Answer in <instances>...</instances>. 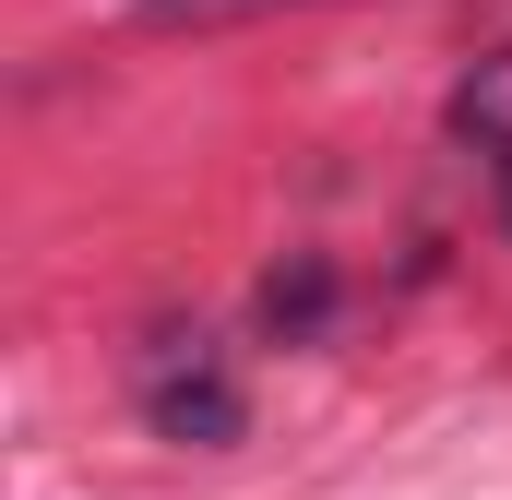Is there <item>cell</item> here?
I'll list each match as a JSON object with an SVG mask.
<instances>
[{
    "label": "cell",
    "mask_w": 512,
    "mask_h": 500,
    "mask_svg": "<svg viewBox=\"0 0 512 500\" xmlns=\"http://www.w3.org/2000/svg\"><path fill=\"white\" fill-rule=\"evenodd\" d=\"M453 143H477V155H512V48H489L465 84H453Z\"/></svg>",
    "instance_id": "7a4b0ae2"
},
{
    "label": "cell",
    "mask_w": 512,
    "mask_h": 500,
    "mask_svg": "<svg viewBox=\"0 0 512 500\" xmlns=\"http://www.w3.org/2000/svg\"><path fill=\"white\" fill-rule=\"evenodd\" d=\"M131 405H143V429L179 441V453H227V441L251 429V393H239V370H227L215 334H155L143 370H131Z\"/></svg>",
    "instance_id": "6da1fadb"
},
{
    "label": "cell",
    "mask_w": 512,
    "mask_h": 500,
    "mask_svg": "<svg viewBox=\"0 0 512 500\" xmlns=\"http://www.w3.org/2000/svg\"><path fill=\"white\" fill-rule=\"evenodd\" d=\"M322 310H334V274H322V262H298V274L262 286V322H274V334H310Z\"/></svg>",
    "instance_id": "3957f363"
},
{
    "label": "cell",
    "mask_w": 512,
    "mask_h": 500,
    "mask_svg": "<svg viewBox=\"0 0 512 500\" xmlns=\"http://www.w3.org/2000/svg\"><path fill=\"white\" fill-rule=\"evenodd\" d=\"M143 24H251V12H298V0H131Z\"/></svg>",
    "instance_id": "277c9868"
}]
</instances>
